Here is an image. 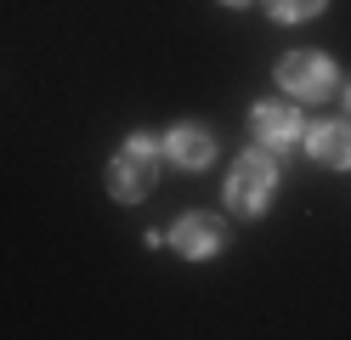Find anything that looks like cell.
<instances>
[{"mask_svg": "<svg viewBox=\"0 0 351 340\" xmlns=\"http://www.w3.org/2000/svg\"><path fill=\"white\" fill-rule=\"evenodd\" d=\"M153 176H159V153H153L147 136H130V142L119 148V159L108 165V193L125 199V204H136L153 193Z\"/></svg>", "mask_w": 351, "mask_h": 340, "instance_id": "cell-1", "label": "cell"}, {"mask_svg": "<svg viewBox=\"0 0 351 340\" xmlns=\"http://www.w3.org/2000/svg\"><path fill=\"white\" fill-rule=\"evenodd\" d=\"M272 188H278V170H272L267 153H244L227 176V199H232L238 216H261L272 204Z\"/></svg>", "mask_w": 351, "mask_h": 340, "instance_id": "cell-2", "label": "cell"}, {"mask_svg": "<svg viewBox=\"0 0 351 340\" xmlns=\"http://www.w3.org/2000/svg\"><path fill=\"white\" fill-rule=\"evenodd\" d=\"M278 85L289 91V97H300V102H317V97H328V85H335V63L323 52H295V57L278 63Z\"/></svg>", "mask_w": 351, "mask_h": 340, "instance_id": "cell-3", "label": "cell"}, {"mask_svg": "<svg viewBox=\"0 0 351 340\" xmlns=\"http://www.w3.org/2000/svg\"><path fill=\"white\" fill-rule=\"evenodd\" d=\"M227 244V227H221V216H210V210H193V216H182L176 221V249L182 256H215V249Z\"/></svg>", "mask_w": 351, "mask_h": 340, "instance_id": "cell-4", "label": "cell"}, {"mask_svg": "<svg viewBox=\"0 0 351 340\" xmlns=\"http://www.w3.org/2000/svg\"><path fill=\"white\" fill-rule=\"evenodd\" d=\"M255 142L261 148H295L300 142V113L289 102H261L255 108Z\"/></svg>", "mask_w": 351, "mask_h": 340, "instance_id": "cell-5", "label": "cell"}, {"mask_svg": "<svg viewBox=\"0 0 351 340\" xmlns=\"http://www.w3.org/2000/svg\"><path fill=\"white\" fill-rule=\"evenodd\" d=\"M165 153H170L182 170H204V165H210V153H215V142H210V131H204V125H176V131L165 136Z\"/></svg>", "mask_w": 351, "mask_h": 340, "instance_id": "cell-6", "label": "cell"}, {"mask_svg": "<svg viewBox=\"0 0 351 340\" xmlns=\"http://www.w3.org/2000/svg\"><path fill=\"white\" fill-rule=\"evenodd\" d=\"M312 159L328 165V170H346V165H351V125H346V120L317 125V131H312Z\"/></svg>", "mask_w": 351, "mask_h": 340, "instance_id": "cell-7", "label": "cell"}, {"mask_svg": "<svg viewBox=\"0 0 351 340\" xmlns=\"http://www.w3.org/2000/svg\"><path fill=\"white\" fill-rule=\"evenodd\" d=\"M267 6H272V17L295 23V17H312V12H323V0H267Z\"/></svg>", "mask_w": 351, "mask_h": 340, "instance_id": "cell-8", "label": "cell"}, {"mask_svg": "<svg viewBox=\"0 0 351 340\" xmlns=\"http://www.w3.org/2000/svg\"><path fill=\"white\" fill-rule=\"evenodd\" d=\"M227 6H244V0H227Z\"/></svg>", "mask_w": 351, "mask_h": 340, "instance_id": "cell-9", "label": "cell"}, {"mask_svg": "<svg viewBox=\"0 0 351 340\" xmlns=\"http://www.w3.org/2000/svg\"><path fill=\"white\" fill-rule=\"evenodd\" d=\"M346 102H351V85H346Z\"/></svg>", "mask_w": 351, "mask_h": 340, "instance_id": "cell-10", "label": "cell"}]
</instances>
